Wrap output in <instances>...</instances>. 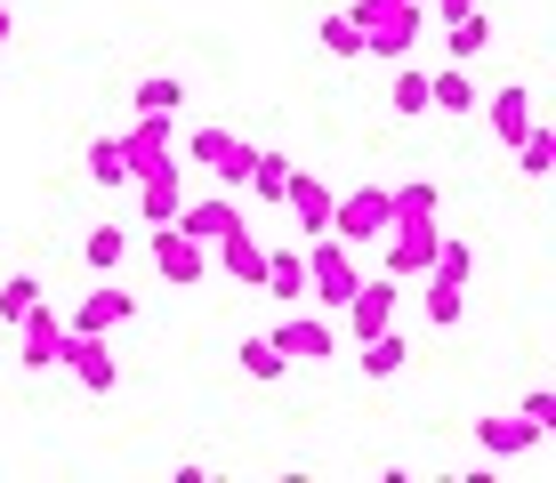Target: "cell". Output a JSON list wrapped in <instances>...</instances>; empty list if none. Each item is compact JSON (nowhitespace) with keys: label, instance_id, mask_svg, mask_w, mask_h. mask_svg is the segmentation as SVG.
Wrapping results in <instances>:
<instances>
[{"label":"cell","instance_id":"cell-1","mask_svg":"<svg viewBox=\"0 0 556 483\" xmlns=\"http://www.w3.org/2000/svg\"><path fill=\"white\" fill-rule=\"evenodd\" d=\"M355 33H363V56H379V65H404L419 49V33H428V9L419 0H355Z\"/></svg>","mask_w":556,"mask_h":483},{"label":"cell","instance_id":"cell-2","mask_svg":"<svg viewBox=\"0 0 556 483\" xmlns=\"http://www.w3.org/2000/svg\"><path fill=\"white\" fill-rule=\"evenodd\" d=\"M355 282H363V266H355L348 242L339 234H306V298H315L323 315H339V306L355 298Z\"/></svg>","mask_w":556,"mask_h":483},{"label":"cell","instance_id":"cell-3","mask_svg":"<svg viewBox=\"0 0 556 483\" xmlns=\"http://www.w3.org/2000/svg\"><path fill=\"white\" fill-rule=\"evenodd\" d=\"M146 258H153V275L169 290H194L210 275V242H194L186 226H146Z\"/></svg>","mask_w":556,"mask_h":483},{"label":"cell","instance_id":"cell-4","mask_svg":"<svg viewBox=\"0 0 556 483\" xmlns=\"http://www.w3.org/2000/svg\"><path fill=\"white\" fill-rule=\"evenodd\" d=\"M266 339L282 346V363H331L339 355V322L323 315V306H282V322Z\"/></svg>","mask_w":556,"mask_h":483},{"label":"cell","instance_id":"cell-5","mask_svg":"<svg viewBox=\"0 0 556 483\" xmlns=\"http://www.w3.org/2000/svg\"><path fill=\"white\" fill-rule=\"evenodd\" d=\"M186 162H202L226 193H242V178H251V138H235L226 122H202L194 138H186Z\"/></svg>","mask_w":556,"mask_h":483},{"label":"cell","instance_id":"cell-6","mask_svg":"<svg viewBox=\"0 0 556 483\" xmlns=\"http://www.w3.org/2000/svg\"><path fill=\"white\" fill-rule=\"evenodd\" d=\"M388 218H395L388 186H355V193H339V202H331V234L348 242V250H371L379 234H388Z\"/></svg>","mask_w":556,"mask_h":483},{"label":"cell","instance_id":"cell-7","mask_svg":"<svg viewBox=\"0 0 556 483\" xmlns=\"http://www.w3.org/2000/svg\"><path fill=\"white\" fill-rule=\"evenodd\" d=\"M435 242H444V226H435V218H395L388 234H379L388 275H395V282H419V275H428V258H435Z\"/></svg>","mask_w":556,"mask_h":483},{"label":"cell","instance_id":"cell-8","mask_svg":"<svg viewBox=\"0 0 556 483\" xmlns=\"http://www.w3.org/2000/svg\"><path fill=\"white\" fill-rule=\"evenodd\" d=\"M56 355H65V315H56L49 298H33L25 315H16V363H25V371H56Z\"/></svg>","mask_w":556,"mask_h":483},{"label":"cell","instance_id":"cell-9","mask_svg":"<svg viewBox=\"0 0 556 483\" xmlns=\"http://www.w3.org/2000/svg\"><path fill=\"white\" fill-rule=\"evenodd\" d=\"M56 363H65L89 395H113V386H122V363H113L105 331H65V355H56Z\"/></svg>","mask_w":556,"mask_h":483},{"label":"cell","instance_id":"cell-10","mask_svg":"<svg viewBox=\"0 0 556 483\" xmlns=\"http://www.w3.org/2000/svg\"><path fill=\"white\" fill-rule=\"evenodd\" d=\"M210 266H218L235 290H258V275H266V250H258V234H251V218H235L218 242H210Z\"/></svg>","mask_w":556,"mask_h":483},{"label":"cell","instance_id":"cell-11","mask_svg":"<svg viewBox=\"0 0 556 483\" xmlns=\"http://www.w3.org/2000/svg\"><path fill=\"white\" fill-rule=\"evenodd\" d=\"M395 298H404V282H395V275H379V282H355V298L339 306V315H348V339L363 346L371 331H388V322H395Z\"/></svg>","mask_w":556,"mask_h":483},{"label":"cell","instance_id":"cell-12","mask_svg":"<svg viewBox=\"0 0 556 483\" xmlns=\"http://www.w3.org/2000/svg\"><path fill=\"white\" fill-rule=\"evenodd\" d=\"M129 186H138V218H146V226H169V218H178V202H186V169H178V162H153V169H138Z\"/></svg>","mask_w":556,"mask_h":483},{"label":"cell","instance_id":"cell-13","mask_svg":"<svg viewBox=\"0 0 556 483\" xmlns=\"http://www.w3.org/2000/svg\"><path fill=\"white\" fill-rule=\"evenodd\" d=\"M331 202H339V193L323 186L315 169H291V186H282V209L299 218V242H306V234H331Z\"/></svg>","mask_w":556,"mask_h":483},{"label":"cell","instance_id":"cell-14","mask_svg":"<svg viewBox=\"0 0 556 483\" xmlns=\"http://www.w3.org/2000/svg\"><path fill=\"white\" fill-rule=\"evenodd\" d=\"M129 315H138V298H129V290L105 275V282H98V290H89V298H81V306L65 315V331H122Z\"/></svg>","mask_w":556,"mask_h":483},{"label":"cell","instance_id":"cell-15","mask_svg":"<svg viewBox=\"0 0 556 483\" xmlns=\"http://www.w3.org/2000/svg\"><path fill=\"white\" fill-rule=\"evenodd\" d=\"M541 428H532V419L525 411H516V419H476V452H484V459H525V452H541Z\"/></svg>","mask_w":556,"mask_h":483},{"label":"cell","instance_id":"cell-16","mask_svg":"<svg viewBox=\"0 0 556 483\" xmlns=\"http://www.w3.org/2000/svg\"><path fill=\"white\" fill-rule=\"evenodd\" d=\"M476 105H484V97H476V73H468V65H435V73H428V113L468 122Z\"/></svg>","mask_w":556,"mask_h":483},{"label":"cell","instance_id":"cell-17","mask_svg":"<svg viewBox=\"0 0 556 483\" xmlns=\"http://www.w3.org/2000/svg\"><path fill=\"white\" fill-rule=\"evenodd\" d=\"M258 290H266L275 306H306V250H266Z\"/></svg>","mask_w":556,"mask_h":483},{"label":"cell","instance_id":"cell-18","mask_svg":"<svg viewBox=\"0 0 556 483\" xmlns=\"http://www.w3.org/2000/svg\"><path fill=\"white\" fill-rule=\"evenodd\" d=\"M291 153H282V145H251V178H242V193H258V202L266 209H282V186H291Z\"/></svg>","mask_w":556,"mask_h":483},{"label":"cell","instance_id":"cell-19","mask_svg":"<svg viewBox=\"0 0 556 483\" xmlns=\"http://www.w3.org/2000/svg\"><path fill=\"white\" fill-rule=\"evenodd\" d=\"M235 218H242V209H235V193H210V202H178V218H169V226H186L194 242H218Z\"/></svg>","mask_w":556,"mask_h":483},{"label":"cell","instance_id":"cell-20","mask_svg":"<svg viewBox=\"0 0 556 483\" xmlns=\"http://www.w3.org/2000/svg\"><path fill=\"white\" fill-rule=\"evenodd\" d=\"M532 122H541V113H532V89H525V81L492 89V138H501V145H516Z\"/></svg>","mask_w":556,"mask_h":483},{"label":"cell","instance_id":"cell-21","mask_svg":"<svg viewBox=\"0 0 556 483\" xmlns=\"http://www.w3.org/2000/svg\"><path fill=\"white\" fill-rule=\"evenodd\" d=\"M484 49H492V16L484 9H468V16H452V25H444V65H476Z\"/></svg>","mask_w":556,"mask_h":483},{"label":"cell","instance_id":"cell-22","mask_svg":"<svg viewBox=\"0 0 556 483\" xmlns=\"http://www.w3.org/2000/svg\"><path fill=\"white\" fill-rule=\"evenodd\" d=\"M355 355H363V379H395V371L412 363V339H404V331L388 322V331H371V339L355 346Z\"/></svg>","mask_w":556,"mask_h":483},{"label":"cell","instance_id":"cell-23","mask_svg":"<svg viewBox=\"0 0 556 483\" xmlns=\"http://www.w3.org/2000/svg\"><path fill=\"white\" fill-rule=\"evenodd\" d=\"M81 169H89V186L122 193V186H129V153H122V138H89V145H81Z\"/></svg>","mask_w":556,"mask_h":483},{"label":"cell","instance_id":"cell-24","mask_svg":"<svg viewBox=\"0 0 556 483\" xmlns=\"http://www.w3.org/2000/svg\"><path fill=\"white\" fill-rule=\"evenodd\" d=\"M388 113H395V122H428V73H419L412 56L395 65V81H388Z\"/></svg>","mask_w":556,"mask_h":483},{"label":"cell","instance_id":"cell-25","mask_svg":"<svg viewBox=\"0 0 556 483\" xmlns=\"http://www.w3.org/2000/svg\"><path fill=\"white\" fill-rule=\"evenodd\" d=\"M508 153H516V178H532V186H541L548 169H556V129H548V122H532Z\"/></svg>","mask_w":556,"mask_h":483},{"label":"cell","instance_id":"cell-26","mask_svg":"<svg viewBox=\"0 0 556 483\" xmlns=\"http://www.w3.org/2000/svg\"><path fill=\"white\" fill-rule=\"evenodd\" d=\"M122 258H129L122 226H89V234H81V266H89V275H122Z\"/></svg>","mask_w":556,"mask_h":483},{"label":"cell","instance_id":"cell-27","mask_svg":"<svg viewBox=\"0 0 556 483\" xmlns=\"http://www.w3.org/2000/svg\"><path fill=\"white\" fill-rule=\"evenodd\" d=\"M235 363H242V379H258V386H282V379H291V363H282L275 339H242Z\"/></svg>","mask_w":556,"mask_h":483},{"label":"cell","instance_id":"cell-28","mask_svg":"<svg viewBox=\"0 0 556 483\" xmlns=\"http://www.w3.org/2000/svg\"><path fill=\"white\" fill-rule=\"evenodd\" d=\"M129 105H138V113H169V122H178V105H186V81H178V73H146V81L129 89Z\"/></svg>","mask_w":556,"mask_h":483},{"label":"cell","instance_id":"cell-29","mask_svg":"<svg viewBox=\"0 0 556 483\" xmlns=\"http://www.w3.org/2000/svg\"><path fill=\"white\" fill-rule=\"evenodd\" d=\"M419 298H428V322H435V331H452V322L468 315V282H435V275H428Z\"/></svg>","mask_w":556,"mask_h":483},{"label":"cell","instance_id":"cell-30","mask_svg":"<svg viewBox=\"0 0 556 483\" xmlns=\"http://www.w3.org/2000/svg\"><path fill=\"white\" fill-rule=\"evenodd\" d=\"M315 41H323V56H339V65H355V56H363V33H355V16H348V9H339V16H323V25H315Z\"/></svg>","mask_w":556,"mask_h":483},{"label":"cell","instance_id":"cell-31","mask_svg":"<svg viewBox=\"0 0 556 483\" xmlns=\"http://www.w3.org/2000/svg\"><path fill=\"white\" fill-rule=\"evenodd\" d=\"M428 275H435V282H468V275H476V250L444 234V242H435V258H428Z\"/></svg>","mask_w":556,"mask_h":483},{"label":"cell","instance_id":"cell-32","mask_svg":"<svg viewBox=\"0 0 556 483\" xmlns=\"http://www.w3.org/2000/svg\"><path fill=\"white\" fill-rule=\"evenodd\" d=\"M33 298H41V275H9V282H0V315H9V322L25 315Z\"/></svg>","mask_w":556,"mask_h":483},{"label":"cell","instance_id":"cell-33","mask_svg":"<svg viewBox=\"0 0 556 483\" xmlns=\"http://www.w3.org/2000/svg\"><path fill=\"white\" fill-rule=\"evenodd\" d=\"M516 411H525L541 435H556V386H525V403H516Z\"/></svg>","mask_w":556,"mask_h":483},{"label":"cell","instance_id":"cell-34","mask_svg":"<svg viewBox=\"0 0 556 483\" xmlns=\"http://www.w3.org/2000/svg\"><path fill=\"white\" fill-rule=\"evenodd\" d=\"M435 9V25H452V16H468V9H484V0H428Z\"/></svg>","mask_w":556,"mask_h":483},{"label":"cell","instance_id":"cell-35","mask_svg":"<svg viewBox=\"0 0 556 483\" xmlns=\"http://www.w3.org/2000/svg\"><path fill=\"white\" fill-rule=\"evenodd\" d=\"M9 33H16V25H9V9H0V41H9Z\"/></svg>","mask_w":556,"mask_h":483},{"label":"cell","instance_id":"cell-36","mask_svg":"<svg viewBox=\"0 0 556 483\" xmlns=\"http://www.w3.org/2000/svg\"><path fill=\"white\" fill-rule=\"evenodd\" d=\"M0 9H9V0H0Z\"/></svg>","mask_w":556,"mask_h":483},{"label":"cell","instance_id":"cell-37","mask_svg":"<svg viewBox=\"0 0 556 483\" xmlns=\"http://www.w3.org/2000/svg\"><path fill=\"white\" fill-rule=\"evenodd\" d=\"M419 9H428V0H419Z\"/></svg>","mask_w":556,"mask_h":483}]
</instances>
